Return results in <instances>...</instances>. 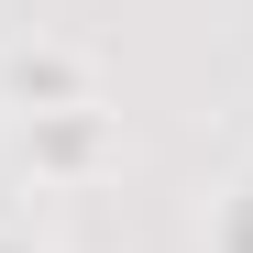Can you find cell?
<instances>
[{
	"mask_svg": "<svg viewBox=\"0 0 253 253\" xmlns=\"http://www.w3.org/2000/svg\"><path fill=\"white\" fill-rule=\"evenodd\" d=\"M220 253H253V187H231V209H220Z\"/></svg>",
	"mask_w": 253,
	"mask_h": 253,
	"instance_id": "1",
	"label": "cell"
},
{
	"mask_svg": "<svg viewBox=\"0 0 253 253\" xmlns=\"http://www.w3.org/2000/svg\"><path fill=\"white\" fill-rule=\"evenodd\" d=\"M0 253H33V242H0Z\"/></svg>",
	"mask_w": 253,
	"mask_h": 253,
	"instance_id": "2",
	"label": "cell"
}]
</instances>
